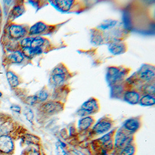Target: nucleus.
Wrapping results in <instances>:
<instances>
[{"label": "nucleus", "instance_id": "35", "mask_svg": "<svg viewBox=\"0 0 155 155\" xmlns=\"http://www.w3.org/2000/svg\"><path fill=\"white\" fill-rule=\"evenodd\" d=\"M2 95H3V94H2V93L0 91V98H2Z\"/></svg>", "mask_w": 155, "mask_h": 155}, {"label": "nucleus", "instance_id": "22", "mask_svg": "<svg viewBox=\"0 0 155 155\" xmlns=\"http://www.w3.org/2000/svg\"><path fill=\"white\" fill-rule=\"evenodd\" d=\"M140 77L142 80L145 81H149L153 80L155 78V72L154 70L151 69H145L142 71L140 74Z\"/></svg>", "mask_w": 155, "mask_h": 155}, {"label": "nucleus", "instance_id": "8", "mask_svg": "<svg viewBox=\"0 0 155 155\" xmlns=\"http://www.w3.org/2000/svg\"><path fill=\"white\" fill-rule=\"evenodd\" d=\"M66 78V73L63 68L57 67L52 72L51 77L52 84L55 86L62 85Z\"/></svg>", "mask_w": 155, "mask_h": 155}, {"label": "nucleus", "instance_id": "16", "mask_svg": "<svg viewBox=\"0 0 155 155\" xmlns=\"http://www.w3.org/2000/svg\"><path fill=\"white\" fill-rule=\"evenodd\" d=\"M24 58L25 57L20 50H14L8 56V59L12 63H21Z\"/></svg>", "mask_w": 155, "mask_h": 155}, {"label": "nucleus", "instance_id": "15", "mask_svg": "<svg viewBox=\"0 0 155 155\" xmlns=\"http://www.w3.org/2000/svg\"><path fill=\"white\" fill-rule=\"evenodd\" d=\"M73 2V1H54V5L60 11L66 12L71 9Z\"/></svg>", "mask_w": 155, "mask_h": 155}, {"label": "nucleus", "instance_id": "7", "mask_svg": "<svg viewBox=\"0 0 155 155\" xmlns=\"http://www.w3.org/2000/svg\"><path fill=\"white\" fill-rule=\"evenodd\" d=\"M15 131L14 122L10 118H7L0 122V135H12Z\"/></svg>", "mask_w": 155, "mask_h": 155}, {"label": "nucleus", "instance_id": "19", "mask_svg": "<svg viewBox=\"0 0 155 155\" xmlns=\"http://www.w3.org/2000/svg\"><path fill=\"white\" fill-rule=\"evenodd\" d=\"M25 11V9L23 5L21 4H18L15 5L13 8L11 9L9 16L11 18L15 19L18 18L19 16H21Z\"/></svg>", "mask_w": 155, "mask_h": 155}, {"label": "nucleus", "instance_id": "24", "mask_svg": "<svg viewBox=\"0 0 155 155\" xmlns=\"http://www.w3.org/2000/svg\"><path fill=\"white\" fill-rule=\"evenodd\" d=\"M23 114L25 117L26 119L28 120L30 123L33 124L35 118V115L33 110L28 107H26L23 110Z\"/></svg>", "mask_w": 155, "mask_h": 155}, {"label": "nucleus", "instance_id": "28", "mask_svg": "<svg viewBox=\"0 0 155 155\" xmlns=\"http://www.w3.org/2000/svg\"><path fill=\"white\" fill-rule=\"evenodd\" d=\"M117 23V22L114 20H106L99 26V28L103 30H107L114 27Z\"/></svg>", "mask_w": 155, "mask_h": 155}, {"label": "nucleus", "instance_id": "5", "mask_svg": "<svg viewBox=\"0 0 155 155\" xmlns=\"http://www.w3.org/2000/svg\"><path fill=\"white\" fill-rule=\"evenodd\" d=\"M41 110L42 112L47 114H53L62 110V106L61 103L57 102L49 101L43 103L41 106Z\"/></svg>", "mask_w": 155, "mask_h": 155}, {"label": "nucleus", "instance_id": "4", "mask_svg": "<svg viewBox=\"0 0 155 155\" xmlns=\"http://www.w3.org/2000/svg\"><path fill=\"white\" fill-rule=\"evenodd\" d=\"M7 33L9 37L14 40H18L23 38L26 35V30L23 26L12 24L8 26L7 29Z\"/></svg>", "mask_w": 155, "mask_h": 155}, {"label": "nucleus", "instance_id": "17", "mask_svg": "<svg viewBox=\"0 0 155 155\" xmlns=\"http://www.w3.org/2000/svg\"><path fill=\"white\" fill-rule=\"evenodd\" d=\"M21 141L24 144L28 146L31 145H38L40 139L35 135L26 134L21 137Z\"/></svg>", "mask_w": 155, "mask_h": 155}, {"label": "nucleus", "instance_id": "2", "mask_svg": "<svg viewBox=\"0 0 155 155\" xmlns=\"http://www.w3.org/2000/svg\"><path fill=\"white\" fill-rule=\"evenodd\" d=\"M15 150L14 136L12 135H0V155H12Z\"/></svg>", "mask_w": 155, "mask_h": 155}, {"label": "nucleus", "instance_id": "36", "mask_svg": "<svg viewBox=\"0 0 155 155\" xmlns=\"http://www.w3.org/2000/svg\"><path fill=\"white\" fill-rule=\"evenodd\" d=\"M0 31H1V24H0Z\"/></svg>", "mask_w": 155, "mask_h": 155}, {"label": "nucleus", "instance_id": "10", "mask_svg": "<svg viewBox=\"0 0 155 155\" xmlns=\"http://www.w3.org/2000/svg\"><path fill=\"white\" fill-rule=\"evenodd\" d=\"M124 71H120L119 68L116 67H110L108 69L107 78L108 80L112 83H115L119 81L124 76Z\"/></svg>", "mask_w": 155, "mask_h": 155}, {"label": "nucleus", "instance_id": "27", "mask_svg": "<svg viewBox=\"0 0 155 155\" xmlns=\"http://www.w3.org/2000/svg\"><path fill=\"white\" fill-rule=\"evenodd\" d=\"M44 43V39L40 36L34 37L31 45L30 47L32 48H37V47H41Z\"/></svg>", "mask_w": 155, "mask_h": 155}, {"label": "nucleus", "instance_id": "34", "mask_svg": "<svg viewBox=\"0 0 155 155\" xmlns=\"http://www.w3.org/2000/svg\"><path fill=\"white\" fill-rule=\"evenodd\" d=\"M1 16H2V10H1V6H0V18H1Z\"/></svg>", "mask_w": 155, "mask_h": 155}, {"label": "nucleus", "instance_id": "3", "mask_svg": "<svg viewBox=\"0 0 155 155\" xmlns=\"http://www.w3.org/2000/svg\"><path fill=\"white\" fill-rule=\"evenodd\" d=\"M99 105L97 100L94 98H91L85 102L78 110V114L80 116L86 117L90 114L96 113L98 111Z\"/></svg>", "mask_w": 155, "mask_h": 155}, {"label": "nucleus", "instance_id": "32", "mask_svg": "<svg viewBox=\"0 0 155 155\" xmlns=\"http://www.w3.org/2000/svg\"><path fill=\"white\" fill-rule=\"evenodd\" d=\"M10 110L17 114H21V107L18 105L15 104H13L10 106Z\"/></svg>", "mask_w": 155, "mask_h": 155}, {"label": "nucleus", "instance_id": "20", "mask_svg": "<svg viewBox=\"0 0 155 155\" xmlns=\"http://www.w3.org/2000/svg\"><path fill=\"white\" fill-rule=\"evenodd\" d=\"M139 103L142 106H153L155 104L154 96L151 95H145L141 97L139 100Z\"/></svg>", "mask_w": 155, "mask_h": 155}, {"label": "nucleus", "instance_id": "30", "mask_svg": "<svg viewBox=\"0 0 155 155\" xmlns=\"http://www.w3.org/2000/svg\"><path fill=\"white\" fill-rule=\"evenodd\" d=\"M56 151L58 155H69L68 152L64 150V148L60 144L59 141L56 143Z\"/></svg>", "mask_w": 155, "mask_h": 155}, {"label": "nucleus", "instance_id": "14", "mask_svg": "<svg viewBox=\"0 0 155 155\" xmlns=\"http://www.w3.org/2000/svg\"><path fill=\"white\" fill-rule=\"evenodd\" d=\"M94 120L91 117L86 116L78 121V128L80 131H85L88 129L94 123Z\"/></svg>", "mask_w": 155, "mask_h": 155}, {"label": "nucleus", "instance_id": "9", "mask_svg": "<svg viewBox=\"0 0 155 155\" xmlns=\"http://www.w3.org/2000/svg\"><path fill=\"white\" fill-rule=\"evenodd\" d=\"M141 126V122L137 118H130L126 120L123 125V128L127 132L133 134L137 132Z\"/></svg>", "mask_w": 155, "mask_h": 155}, {"label": "nucleus", "instance_id": "1", "mask_svg": "<svg viewBox=\"0 0 155 155\" xmlns=\"http://www.w3.org/2000/svg\"><path fill=\"white\" fill-rule=\"evenodd\" d=\"M133 141V134L127 132L123 128H121L115 134L114 146L118 149H122L127 145L132 144Z\"/></svg>", "mask_w": 155, "mask_h": 155}, {"label": "nucleus", "instance_id": "13", "mask_svg": "<svg viewBox=\"0 0 155 155\" xmlns=\"http://www.w3.org/2000/svg\"><path fill=\"white\" fill-rule=\"evenodd\" d=\"M47 28V25L44 22H38L30 28L28 33L31 36L39 35L43 33Z\"/></svg>", "mask_w": 155, "mask_h": 155}, {"label": "nucleus", "instance_id": "18", "mask_svg": "<svg viewBox=\"0 0 155 155\" xmlns=\"http://www.w3.org/2000/svg\"><path fill=\"white\" fill-rule=\"evenodd\" d=\"M6 77L9 85L11 88H16L19 85L20 82L18 77L11 71H8L6 73Z\"/></svg>", "mask_w": 155, "mask_h": 155}, {"label": "nucleus", "instance_id": "33", "mask_svg": "<svg viewBox=\"0 0 155 155\" xmlns=\"http://www.w3.org/2000/svg\"><path fill=\"white\" fill-rule=\"evenodd\" d=\"M100 155H109L107 153V150L104 149H102L101 151V153Z\"/></svg>", "mask_w": 155, "mask_h": 155}, {"label": "nucleus", "instance_id": "26", "mask_svg": "<svg viewBox=\"0 0 155 155\" xmlns=\"http://www.w3.org/2000/svg\"><path fill=\"white\" fill-rule=\"evenodd\" d=\"M35 96L37 97L38 102L42 103V102H45L47 100L48 98V96H49V94L47 90L42 89L40 91L37 92V93L35 94Z\"/></svg>", "mask_w": 155, "mask_h": 155}, {"label": "nucleus", "instance_id": "23", "mask_svg": "<svg viewBox=\"0 0 155 155\" xmlns=\"http://www.w3.org/2000/svg\"><path fill=\"white\" fill-rule=\"evenodd\" d=\"M109 50L113 54H120L124 51V46L122 43H114L109 46Z\"/></svg>", "mask_w": 155, "mask_h": 155}, {"label": "nucleus", "instance_id": "29", "mask_svg": "<svg viewBox=\"0 0 155 155\" xmlns=\"http://www.w3.org/2000/svg\"><path fill=\"white\" fill-rule=\"evenodd\" d=\"M33 38L34 37H31L23 38V39L21 40V43H20L21 46L22 48L30 47L31 43V42H32Z\"/></svg>", "mask_w": 155, "mask_h": 155}, {"label": "nucleus", "instance_id": "31", "mask_svg": "<svg viewBox=\"0 0 155 155\" xmlns=\"http://www.w3.org/2000/svg\"><path fill=\"white\" fill-rule=\"evenodd\" d=\"M26 102H27L28 105H30V106H33V105H35L36 103H37L38 100H37L35 95L28 97L26 99Z\"/></svg>", "mask_w": 155, "mask_h": 155}, {"label": "nucleus", "instance_id": "6", "mask_svg": "<svg viewBox=\"0 0 155 155\" xmlns=\"http://www.w3.org/2000/svg\"><path fill=\"white\" fill-rule=\"evenodd\" d=\"M112 128V123L107 120H101L97 122L92 128V132L95 135H102L107 133Z\"/></svg>", "mask_w": 155, "mask_h": 155}, {"label": "nucleus", "instance_id": "12", "mask_svg": "<svg viewBox=\"0 0 155 155\" xmlns=\"http://www.w3.org/2000/svg\"><path fill=\"white\" fill-rule=\"evenodd\" d=\"M124 101L130 105H136L139 103L140 96L138 92L135 91H127L124 95Z\"/></svg>", "mask_w": 155, "mask_h": 155}, {"label": "nucleus", "instance_id": "21", "mask_svg": "<svg viewBox=\"0 0 155 155\" xmlns=\"http://www.w3.org/2000/svg\"><path fill=\"white\" fill-rule=\"evenodd\" d=\"M21 155H41L38 145H28L23 150Z\"/></svg>", "mask_w": 155, "mask_h": 155}, {"label": "nucleus", "instance_id": "25", "mask_svg": "<svg viewBox=\"0 0 155 155\" xmlns=\"http://www.w3.org/2000/svg\"><path fill=\"white\" fill-rule=\"evenodd\" d=\"M135 151V146L133 144H130L121 149L120 155H134Z\"/></svg>", "mask_w": 155, "mask_h": 155}, {"label": "nucleus", "instance_id": "11", "mask_svg": "<svg viewBox=\"0 0 155 155\" xmlns=\"http://www.w3.org/2000/svg\"><path fill=\"white\" fill-rule=\"evenodd\" d=\"M21 53L24 57L28 59H31L37 55H40L42 53V50L41 47L32 48L30 47L22 48Z\"/></svg>", "mask_w": 155, "mask_h": 155}]
</instances>
